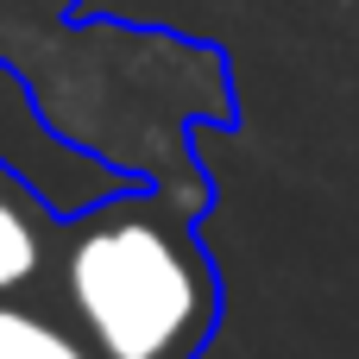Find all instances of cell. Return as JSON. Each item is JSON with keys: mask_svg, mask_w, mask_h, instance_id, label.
Returning a JSON list of instances; mask_svg holds the SVG:
<instances>
[{"mask_svg": "<svg viewBox=\"0 0 359 359\" xmlns=\"http://www.w3.org/2000/svg\"><path fill=\"white\" fill-rule=\"evenodd\" d=\"M57 290L101 359H189L215 328L196 233L139 196H101L63 227Z\"/></svg>", "mask_w": 359, "mask_h": 359, "instance_id": "cell-1", "label": "cell"}, {"mask_svg": "<svg viewBox=\"0 0 359 359\" xmlns=\"http://www.w3.org/2000/svg\"><path fill=\"white\" fill-rule=\"evenodd\" d=\"M63 233L50 227V215L13 183V170H0V297H25L50 265H57Z\"/></svg>", "mask_w": 359, "mask_h": 359, "instance_id": "cell-2", "label": "cell"}, {"mask_svg": "<svg viewBox=\"0 0 359 359\" xmlns=\"http://www.w3.org/2000/svg\"><path fill=\"white\" fill-rule=\"evenodd\" d=\"M0 359H101L76 322H57L50 309H32L19 297H0Z\"/></svg>", "mask_w": 359, "mask_h": 359, "instance_id": "cell-3", "label": "cell"}]
</instances>
